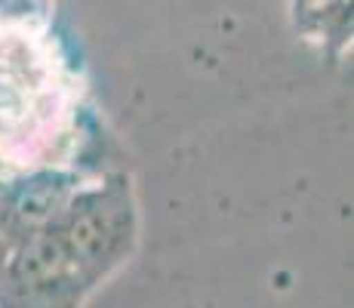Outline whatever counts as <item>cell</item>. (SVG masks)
Wrapping results in <instances>:
<instances>
[{
    "instance_id": "3",
    "label": "cell",
    "mask_w": 354,
    "mask_h": 308,
    "mask_svg": "<svg viewBox=\"0 0 354 308\" xmlns=\"http://www.w3.org/2000/svg\"><path fill=\"white\" fill-rule=\"evenodd\" d=\"M90 170L74 163H37L0 173V246H12L31 235L50 231L65 213L74 191Z\"/></svg>"
},
{
    "instance_id": "7",
    "label": "cell",
    "mask_w": 354,
    "mask_h": 308,
    "mask_svg": "<svg viewBox=\"0 0 354 308\" xmlns=\"http://www.w3.org/2000/svg\"><path fill=\"white\" fill-rule=\"evenodd\" d=\"M0 259H3V246H0Z\"/></svg>"
},
{
    "instance_id": "1",
    "label": "cell",
    "mask_w": 354,
    "mask_h": 308,
    "mask_svg": "<svg viewBox=\"0 0 354 308\" xmlns=\"http://www.w3.org/2000/svg\"><path fill=\"white\" fill-rule=\"evenodd\" d=\"M53 235L96 293L139 246V197L133 176L127 170H99L86 176L53 225Z\"/></svg>"
},
{
    "instance_id": "5",
    "label": "cell",
    "mask_w": 354,
    "mask_h": 308,
    "mask_svg": "<svg viewBox=\"0 0 354 308\" xmlns=\"http://www.w3.org/2000/svg\"><path fill=\"white\" fill-rule=\"evenodd\" d=\"M0 22L46 28L50 25V0H0Z\"/></svg>"
},
{
    "instance_id": "8",
    "label": "cell",
    "mask_w": 354,
    "mask_h": 308,
    "mask_svg": "<svg viewBox=\"0 0 354 308\" xmlns=\"http://www.w3.org/2000/svg\"><path fill=\"white\" fill-rule=\"evenodd\" d=\"M0 173H3V167H0Z\"/></svg>"
},
{
    "instance_id": "4",
    "label": "cell",
    "mask_w": 354,
    "mask_h": 308,
    "mask_svg": "<svg viewBox=\"0 0 354 308\" xmlns=\"http://www.w3.org/2000/svg\"><path fill=\"white\" fill-rule=\"evenodd\" d=\"M302 40L317 44L330 59H339L351 46V0H315L292 12Z\"/></svg>"
},
{
    "instance_id": "6",
    "label": "cell",
    "mask_w": 354,
    "mask_h": 308,
    "mask_svg": "<svg viewBox=\"0 0 354 308\" xmlns=\"http://www.w3.org/2000/svg\"><path fill=\"white\" fill-rule=\"evenodd\" d=\"M308 3H315V0H292V12L302 10V6H308Z\"/></svg>"
},
{
    "instance_id": "2",
    "label": "cell",
    "mask_w": 354,
    "mask_h": 308,
    "mask_svg": "<svg viewBox=\"0 0 354 308\" xmlns=\"http://www.w3.org/2000/svg\"><path fill=\"white\" fill-rule=\"evenodd\" d=\"M93 287L50 231L31 235L3 250L0 308H84Z\"/></svg>"
}]
</instances>
